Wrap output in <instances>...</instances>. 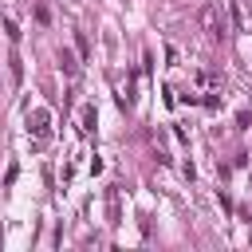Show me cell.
Wrapping results in <instances>:
<instances>
[{
  "label": "cell",
  "instance_id": "1",
  "mask_svg": "<svg viewBox=\"0 0 252 252\" xmlns=\"http://www.w3.org/2000/svg\"><path fill=\"white\" fill-rule=\"evenodd\" d=\"M197 20H201V32H205L209 39H224V20H220V12H217L213 4H205Z\"/></svg>",
  "mask_w": 252,
  "mask_h": 252
},
{
  "label": "cell",
  "instance_id": "3",
  "mask_svg": "<svg viewBox=\"0 0 252 252\" xmlns=\"http://www.w3.org/2000/svg\"><path fill=\"white\" fill-rule=\"evenodd\" d=\"M59 67H63L67 75H79V63H75V55H71L67 47H59Z\"/></svg>",
  "mask_w": 252,
  "mask_h": 252
},
{
  "label": "cell",
  "instance_id": "4",
  "mask_svg": "<svg viewBox=\"0 0 252 252\" xmlns=\"http://www.w3.org/2000/svg\"><path fill=\"white\" fill-rule=\"evenodd\" d=\"M94 126V106H83V130Z\"/></svg>",
  "mask_w": 252,
  "mask_h": 252
},
{
  "label": "cell",
  "instance_id": "2",
  "mask_svg": "<svg viewBox=\"0 0 252 252\" xmlns=\"http://www.w3.org/2000/svg\"><path fill=\"white\" fill-rule=\"evenodd\" d=\"M28 130H32L35 138H47V134H51V110H43V106L28 110Z\"/></svg>",
  "mask_w": 252,
  "mask_h": 252
}]
</instances>
